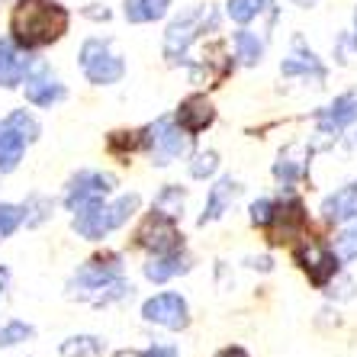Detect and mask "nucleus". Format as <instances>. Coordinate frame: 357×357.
Returning <instances> with one entry per match:
<instances>
[{"mask_svg": "<svg viewBox=\"0 0 357 357\" xmlns=\"http://www.w3.org/2000/svg\"><path fill=\"white\" fill-rule=\"evenodd\" d=\"M10 29L23 45H49V42L61 39L68 29V10L55 0H20L13 17H10Z\"/></svg>", "mask_w": 357, "mask_h": 357, "instance_id": "f257e3e1", "label": "nucleus"}, {"mask_svg": "<svg viewBox=\"0 0 357 357\" xmlns=\"http://www.w3.org/2000/svg\"><path fill=\"white\" fill-rule=\"evenodd\" d=\"M135 209H139V197H135V193H126V197H119L116 203H109V206L97 203V206L84 209V213H75V232L97 241V238H103V235H109L113 229H119Z\"/></svg>", "mask_w": 357, "mask_h": 357, "instance_id": "f03ea898", "label": "nucleus"}, {"mask_svg": "<svg viewBox=\"0 0 357 357\" xmlns=\"http://www.w3.org/2000/svg\"><path fill=\"white\" fill-rule=\"evenodd\" d=\"M39 139V123L26 109H13L0 123V171L7 174L23 161V151L29 142Z\"/></svg>", "mask_w": 357, "mask_h": 357, "instance_id": "7ed1b4c3", "label": "nucleus"}, {"mask_svg": "<svg viewBox=\"0 0 357 357\" xmlns=\"http://www.w3.org/2000/svg\"><path fill=\"white\" fill-rule=\"evenodd\" d=\"M81 68L87 81L91 84H100V87H107V84H116L119 77L126 75V65L119 55L109 52V45L103 39H87L81 45Z\"/></svg>", "mask_w": 357, "mask_h": 357, "instance_id": "20e7f679", "label": "nucleus"}, {"mask_svg": "<svg viewBox=\"0 0 357 357\" xmlns=\"http://www.w3.org/2000/svg\"><path fill=\"white\" fill-rule=\"evenodd\" d=\"M113 187H116V177L113 174H103V171H81V174L71 177V183H68L65 206L71 209V213H84V209L103 203V197L113 193Z\"/></svg>", "mask_w": 357, "mask_h": 357, "instance_id": "39448f33", "label": "nucleus"}, {"mask_svg": "<svg viewBox=\"0 0 357 357\" xmlns=\"http://www.w3.org/2000/svg\"><path fill=\"white\" fill-rule=\"evenodd\" d=\"M187 139H190V135H183L171 119H158V123L149 129V135H145V145H149L155 165H171L174 158L187 155V149H190Z\"/></svg>", "mask_w": 357, "mask_h": 357, "instance_id": "423d86ee", "label": "nucleus"}, {"mask_svg": "<svg viewBox=\"0 0 357 357\" xmlns=\"http://www.w3.org/2000/svg\"><path fill=\"white\" fill-rule=\"evenodd\" d=\"M209 20H216L213 17V10H190V13H183L181 20H174V23L167 26V33H165V55L171 61H177L183 55V52L190 49V42L199 36V29H203V23H209Z\"/></svg>", "mask_w": 357, "mask_h": 357, "instance_id": "0eeeda50", "label": "nucleus"}, {"mask_svg": "<svg viewBox=\"0 0 357 357\" xmlns=\"http://www.w3.org/2000/svg\"><path fill=\"white\" fill-rule=\"evenodd\" d=\"M135 241H139L142 248L155 251V255H165V251H177V248H181V232H177L174 219L155 209V213L142 222Z\"/></svg>", "mask_w": 357, "mask_h": 357, "instance_id": "6e6552de", "label": "nucleus"}, {"mask_svg": "<svg viewBox=\"0 0 357 357\" xmlns=\"http://www.w3.org/2000/svg\"><path fill=\"white\" fill-rule=\"evenodd\" d=\"M142 316L145 322H155L161 328H171V332H181L187 328L190 316H187V303H183L177 293H158V296H151L145 306H142Z\"/></svg>", "mask_w": 357, "mask_h": 357, "instance_id": "1a4fd4ad", "label": "nucleus"}, {"mask_svg": "<svg viewBox=\"0 0 357 357\" xmlns=\"http://www.w3.org/2000/svg\"><path fill=\"white\" fill-rule=\"evenodd\" d=\"M113 277H119V258L116 255H109V258H93V261H87V264L77 271L75 280L68 283V293H71V296L87 299L100 283L113 280Z\"/></svg>", "mask_w": 357, "mask_h": 357, "instance_id": "9d476101", "label": "nucleus"}, {"mask_svg": "<svg viewBox=\"0 0 357 357\" xmlns=\"http://www.w3.org/2000/svg\"><path fill=\"white\" fill-rule=\"evenodd\" d=\"M296 261L303 264V271L309 274V280L316 283V287H325V283L335 277V271H338V261H335L332 251H325L322 245H316V241H309L306 248L296 251Z\"/></svg>", "mask_w": 357, "mask_h": 357, "instance_id": "9b49d317", "label": "nucleus"}, {"mask_svg": "<svg viewBox=\"0 0 357 357\" xmlns=\"http://www.w3.org/2000/svg\"><path fill=\"white\" fill-rule=\"evenodd\" d=\"M29 68H33V55L29 52L17 49L13 39H0V84L3 87H17Z\"/></svg>", "mask_w": 357, "mask_h": 357, "instance_id": "f8f14e48", "label": "nucleus"}, {"mask_svg": "<svg viewBox=\"0 0 357 357\" xmlns=\"http://www.w3.org/2000/svg\"><path fill=\"white\" fill-rule=\"evenodd\" d=\"M213 119H216V109H213V103L203 93H193V97H187L177 107V123H181L183 132H190V135L203 132Z\"/></svg>", "mask_w": 357, "mask_h": 357, "instance_id": "ddd939ff", "label": "nucleus"}, {"mask_svg": "<svg viewBox=\"0 0 357 357\" xmlns=\"http://www.w3.org/2000/svg\"><path fill=\"white\" fill-rule=\"evenodd\" d=\"M274 235H271V241H290L293 235L303 232V225H306V213H303V203L299 199H287L280 209L274 213Z\"/></svg>", "mask_w": 357, "mask_h": 357, "instance_id": "4468645a", "label": "nucleus"}, {"mask_svg": "<svg viewBox=\"0 0 357 357\" xmlns=\"http://www.w3.org/2000/svg\"><path fill=\"white\" fill-rule=\"evenodd\" d=\"M357 123V93H344L319 113V129L322 132H341L344 126Z\"/></svg>", "mask_w": 357, "mask_h": 357, "instance_id": "2eb2a0df", "label": "nucleus"}, {"mask_svg": "<svg viewBox=\"0 0 357 357\" xmlns=\"http://www.w3.org/2000/svg\"><path fill=\"white\" fill-rule=\"evenodd\" d=\"M61 97H65V87H61V81L55 75H49V71L26 77V100L36 103V107H52V103H59Z\"/></svg>", "mask_w": 357, "mask_h": 357, "instance_id": "dca6fc26", "label": "nucleus"}, {"mask_svg": "<svg viewBox=\"0 0 357 357\" xmlns=\"http://www.w3.org/2000/svg\"><path fill=\"white\" fill-rule=\"evenodd\" d=\"M238 197V181H232V177H222V181L209 190V199H206V209H203V216H199V225L206 222H216L219 216H222L225 209L232 206V199Z\"/></svg>", "mask_w": 357, "mask_h": 357, "instance_id": "f3484780", "label": "nucleus"}, {"mask_svg": "<svg viewBox=\"0 0 357 357\" xmlns=\"http://www.w3.org/2000/svg\"><path fill=\"white\" fill-rule=\"evenodd\" d=\"M322 216L328 219V222H344V219L357 216V181L348 183V187H341L338 193H332V197L325 199Z\"/></svg>", "mask_w": 357, "mask_h": 357, "instance_id": "a211bd4d", "label": "nucleus"}, {"mask_svg": "<svg viewBox=\"0 0 357 357\" xmlns=\"http://www.w3.org/2000/svg\"><path fill=\"white\" fill-rule=\"evenodd\" d=\"M187 258L183 255H177V251H165V255H155V258L145 264V277H149L151 283H165L171 280V277L183 274L187 271Z\"/></svg>", "mask_w": 357, "mask_h": 357, "instance_id": "6ab92c4d", "label": "nucleus"}, {"mask_svg": "<svg viewBox=\"0 0 357 357\" xmlns=\"http://www.w3.org/2000/svg\"><path fill=\"white\" fill-rule=\"evenodd\" d=\"M283 75H290V77H316V81H325V68L319 65V59L312 55V52H303V42L296 39V55H293L290 61H283V68H280Z\"/></svg>", "mask_w": 357, "mask_h": 357, "instance_id": "aec40b11", "label": "nucleus"}, {"mask_svg": "<svg viewBox=\"0 0 357 357\" xmlns=\"http://www.w3.org/2000/svg\"><path fill=\"white\" fill-rule=\"evenodd\" d=\"M171 7V0H126V20L129 23H155Z\"/></svg>", "mask_w": 357, "mask_h": 357, "instance_id": "412c9836", "label": "nucleus"}, {"mask_svg": "<svg viewBox=\"0 0 357 357\" xmlns=\"http://www.w3.org/2000/svg\"><path fill=\"white\" fill-rule=\"evenodd\" d=\"M100 351H103V341L93 335H75L61 341V357H97Z\"/></svg>", "mask_w": 357, "mask_h": 357, "instance_id": "4be33fe9", "label": "nucleus"}, {"mask_svg": "<svg viewBox=\"0 0 357 357\" xmlns=\"http://www.w3.org/2000/svg\"><path fill=\"white\" fill-rule=\"evenodd\" d=\"M235 49H238V59L245 61V65H258L261 55H264V45H261V39H258V36H251L248 29L235 33Z\"/></svg>", "mask_w": 357, "mask_h": 357, "instance_id": "5701e85b", "label": "nucleus"}, {"mask_svg": "<svg viewBox=\"0 0 357 357\" xmlns=\"http://www.w3.org/2000/svg\"><path fill=\"white\" fill-rule=\"evenodd\" d=\"M155 209L165 213V216H171V219H177L181 216V209H183V190L181 187H165L161 197L155 199Z\"/></svg>", "mask_w": 357, "mask_h": 357, "instance_id": "b1692460", "label": "nucleus"}, {"mask_svg": "<svg viewBox=\"0 0 357 357\" xmlns=\"http://www.w3.org/2000/svg\"><path fill=\"white\" fill-rule=\"evenodd\" d=\"M36 335L33 325L26 322H7L3 328H0V348H13V344H20V341H29Z\"/></svg>", "mask_w": 357, "mask_h": 357, "instance_id": "393cba45", "label": "nucleus"}, {"mask_svg": "<svg viewBox=\"0 0 357 357\" xmlns=\"http://www.w3.org/2000/svg\"><path fill=\"white\" fill-rule=\"evenodd\" d=\"M264 10V0H229V17L235 23H251Z\"/></svg>", "mask_w": 357, "mask_h": 357, "instance_id": "a878e982", "label": "nucleus"}, {"mask_svg": "<svg viewBox=\"0 0 357 357\" xmlns=\"http://www.w3.org/2000/svg\"><path fill=\"white\" fill-rule=\"evenodd\" d=\"M23 222V209L13 206V203H0V238L13 235Z\"/></svg>", "mask_w": 357, "mask_h": 357, "instance_id": "bb28decb", "label": "nucleus"}, {"mask_svg": "<svg viewBox=\"0 0 357 357\" xmlns=\"http://www.w3.org/2000/svg\"><path fill=\"white\" fill-rule=\"evenodd\" d=\"M49 213H52V199H45V197H33V199H29V203L23 206L26 225H39L42 219H49Z\"/></svg>", "mask_w": 357, "mask_h": 357, "instance_id": "cd10ccee", "label": "nucleus"}, {"mask_svg": "<svg viewBox=\"0 0 357 357\" xmlns=\"http://www.w3.org/2000/svg\"><path fill=\"white\" fill-rule=\"evenodd\" d=\"M216 167H219V155L216 151H199V155H193V165H190V174L193 177H209V174H216Z\"/></svg>", "mask_w": 357, "mask_h": 357, "instance_id": "c85d7f7f", "label": "nucleus"}, {"mask_svg": "<svg viewBox=\"0 0 357 357\" xmlns=\"http://www.w3.org/2000/svg\"><path fill=\"white\" fill-rule=\"evenodd\" d=\"M335 248H338V258L341 261H354L357 258V229L344 232L338 241H335Z\"/></svg>", "mask_w": 357, "mask_h": 357, "instance_id": "c756f323", "label": "nucleus"}, {"mask_svg": "<svg viewBox=\"0 0 357 357\" xmlns=\"http://www.w3.org/2000/svg\"><path fill=\"white\" fill-rule=\"evenodd\" d=\"M271 219H274V203H271V199H255V203H251V222L271 225Z\"/></svg>", "mask_w": 357, "mask_h": 357, "instance_id": "7c9ffc66", "label": "nucleus"}, {"mask_svg": "<svg viewBox=\"0 0 357 357\" xmlns=\"http://www.w3.org/2000/svg\"><path fill=\"white\" fill-rule=\"evenodd\" d=\"M142 357H177V351L174 348H149Z\"/></svg>", "mask_w": 357, "mask_h": 357, "instance_id": "2f4dec72", "label": "nucleus"}, {"mask_svg": "<svg viewBox=\"0 0 357 357\" xmlns=\"http://www.w3.org/2000/svg\"><path fill=\"white\" fill-rule=\"evenodd\" d=\"M216 357H248V354H245L241 348H225V351H219Z\"/></svg>", "mask_w": 357, "mask_h": 357, "instance_id": "473e14b6", "label": "nucleus"}, {"mask_svg": "<svg viewBox=\"0 0 357 357\" xmlns=\"http://www.w3.org/2000/svg\"><path fill=\"white\" fill-rule=\"evenodd\" d=\"M7 280H10V271H7V267H0V293H3V287H7Z\"/></svg>", "mask_w": 357, "mask_h": 357, "instance_id": "72a5a7b5", "label": "nucleus"}, {"mask_svg": "<svg viewBox=\"0 0 357 357\" xmlns=\"http://www.w3.org/2000/svg\"><path fill=\"white\" fill-rule=\"evenodd\" d=\"M299 7H312V3H316V0H296Z\"/></svg>", "mask_w": 357, "mask_h": 357, "instance_id": "f704fd0d", "label": "nucleus"}, {"mask_svg": "<svg viewBox=\"0 0 357 357\" xmlns=\"http://www.w3.org/2000/svg\"><path fill=\"white\" fill-rule=\"evenodd\" d=\"M354 26H357V10H354Z\"/></svg>", "mask_w": 357, "mask_h": 357, "instance_id": "c9c22d12", "label": "nucleus"}]
</instances>
